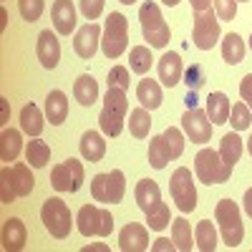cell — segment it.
Returning a JSON list of instances; mask_svg holds the SVG:
<instances>
[{
  "label": "cell",
  "mask_w": 252,
  "mask_h": 252,
  "mask_svg": "<svg viewBox=\"0 0 252 252\" xmlns=\"http://www.w3.org/2000/svg\"><path fill=\"white\" fill-rule=\"evenodd\" d=\"M126 111H129V98L124 89H109L103 96V109L98 116V126L106 136H119L124 131Z\"/></svg>",
  "instance_id": "cell-1"
},
{
  "label": "cell",
  "mask_w": 252,
  "mask_h": 252,
  "mask_svg": "<svg viewBox=\"0 0 252 252\" xmlns=\"http://www.w3.org/2000/svg\"><path fill=\"white\" fill-rule=\"evenodd\" d=\"M139 20H141V33H144V40L149 43L152 48H166L172 38V31L166 26V20L159 10V5L154 0H146L139 10Z\"/></svg>",
  "instance_id": "cell-2"
},
{
  "label": "cell",
  "mask_w": 252,
  "mask_h": 252,
  "mask_svg": "<svg viewBox=\"0 0 252 252\" xmlns=\"http://www.w3.org/2000/svg\"><path fill=\"white\" fill-rule=\"evenodd\" d=\"M215 220H217V227H220L222 242H224L229 250L237 247V245L242 242V237H245L240 207H237L232 199H220L217 207H215Z\"/></svg>",
  "instance_id": "cell-3"
},
{
  "label": "cell",
  "mask_w": 252,
  "mask_h": 252,
  "mask_svg": "<svg viewBox=\"0 0 252 252\" xmlns=\"http://www.w3.org/2000/svg\"><path fill=\"white\" fill-rule=\"evenodd\" d=\"M40 220H43V227L51 232V237H56V240H66L71 235L73 217H71L68 204L61 197H48L43 202V207H40Z\"/></svg>",
  "instance_id": "cell-4"
},
{
  "label": "cell",
  "mask_w": 252,
  "mask_h": 252,
  "mask_svg": "<svg viewBox=\"0 0 252 252\" xmlns=\"http://www.w3.org/2000/svg\"><path fill=\"white\" fill-rule=\"evenodd\" d=\"M126 46H129V20L121 13H111L103 23V35H101V51L109 61L119 58Z\"/></svg>",
  "instance_id": "cell-5"
},
{
  "label": "cell",
  "mask_w": 252,
  "mask_h": 252,
  "mask_svg": "<svg viewBox=\"0 0 252 252\" xmlns=\"http://www.w3.org/2000/svg\"><path fill=\"white\" fill-rule=\"evenodd\" d=\"M76 227L83 237H109L114 229V217L109 209L96 207V204H83L76 215Z\"/></svg>",
  "instance_id": "cell-6"
},
{
  "label": "cell",
  "mask_w": 252,
  "mask_h": 252,
  "mask_svg": "<svg viewBox=\"0 0 252 252\" xmlns=\"http://www.w3.org/2000/svg\"><path fill=\"white\" fill-rule=\"evenodd\" d=\"M194 174L202 184H224L232 174V166H227L220 157V152L215 149H202L194 157Z\"/></svg>",
  "instance_id": "cell-7"
},
{
  "label": "cell",
  "mask_w": 252,
  "mask_h": 252,
  "mask_svg": "<svg viewBox=\"0 0 252 252\" xmlns=\"http://www.w3.org/2000/svg\"><path fill=\"white\" fill-rule=\"evenodd\" d=\"M126 192V177L121 169H114L109 174H96L91 179V197L101 204H119Z\"/></svg>",
  "instance_id": "cell-8"
},
{
  "label": "cell",
  "mask_w": 252,
  "mask_h": 252,
  "mask_svg": "<svg viewBox=\"0 0 252 252\" xmlns=\"http://www.w3.org/2000/svg\"><path fill=\"white\" fill-rule=\"evenodd\" d=\"M169 192L174 204L182 209V212H194L197 209V189H194V177L187 166H179V169L172 174L169 179Z\"/></svg>",
  "instance_id": "cell-9"
},
{
  "label": "cell",
  "mask_w": 252,
  "mask_h": 252,
  "mask_svg": "<svg viewBox=\"0 0 252 252\" xmlns=\"http://www.w3.org/2000/svg\"><path fill=\"white\" fill-rule=\"evenodd\" d=\"M220 23L215 8L194 13V26H192V40L199 51H212L215 43L220 40Z\"/></svg>",
  "instance_id": "cell-10"
},
{
  "label": "cell",
  "mask_w": 252,
  "mask_h": 252,
  "mask_svg": "<svg viewBox=\"0 0 252 252\" xmlns=\"http://www.w3.org/2000/svg\"><path fill=\"white\" fill-rule=\"evenodd\" d=\"M83 177H86V172H83V164L78 159H66L56 164L51 169V184L56 192H78V189L83 187Z\"/></svg>",
  "instance_id": "cell-11"
},
{
  "label": "cell",
  "mask_w": 252,
  "mask_h": 252,
  "mask_svg": "<svg viewBox=\"0 0 252 252\" xmlns=\"http://www.w3.org/2000/svg\"><path fill=\"white\" fill-rule=\"evenodd\" d=\"M182 129L184 134L192 139L194 144H207L212 141V121H209L207 111L202 109H187L184 116H182Z\"/></svg>",
  "instance_id": "cell-12"
},
{
  "label": "cell",
  "mask_w": 252,
  "mask_h": 252,
  "mask_svg": "<svg viewBox=\"0 0 252 252\" xmlns=\"http://www.w3.org/2000/svg\"><path fill=\"white\" fill-rule=\"evenodd\" d=\"M101 26L98 23H86L83 28H78L76 31V38H73V51H76V56L78 58H83V61H91L94 56H96V51H98V46H101Z\"/></svg>",
  "instance_id": "cell-13"
},
{
  "label": "cell",
  "mask_w": 252,
  "mask_h": 252,
  "mask_svg": "<svg viewBox=\"0 0 252 252\" xmlns=\"http://www.w3.org/2000/svg\"><path fill=\"white\" fill-rule=\"evenodd\" d=\"M35 56L40 61V66L53 71L61 61V43L53 31H40L38 33V43H35Z\"/></svg>",
  "instance_id": "cell-14"
},
{
  "label": "cell",
  "mask_w": 252,
  "mask_h": 252,
  "mask_svg": "<svg viewBox=\"0 0 252 252\" xmlns=\"http://www.w3.org/2000/svg\"><path fill=\"white\" fill-rule=\"evenodd\" d=\"M26 240H28V229H26L23 220L8 217L3 222V229H0V242H3V250L5 252H20L26 247Z\"/></svg>",
  "instance_id": "cell-15"
},
{
  "label": "cell",
  "mask_w": 252,
  "mask_h": 252,
  "mask_svg": "<svg viewBox=\"0 0 252 252\" xmlns=\"http://www.w3.org/2000/svg\"><path fill=\"white\" fill-rule=\"evenodd\" d=\"M157 73H159V81L164 83V86L174 89L177 83L184 78V63H182V56L174 53V51H166L159 63H157Z\"/></svg>",
  "instance_id": "cell-16"
},
{
  "label": "cell",
  "mask_w": 252,
  "mask_h": 252,
  "mask_svg": "<svg viewBox=\"0 0 252 252\" xmlns=\"http://www.w3.org/2000/svg\"><path fill=\"white\" fill-rule=\"evenodd\" d=\"M119 247L124 252H144L149 250V232L139 222H129L119 232Z\"/></svg>",
  "instance_id": "cell-17"
},
{
  "label": "cell",
  "mask_w": 252,
  "mask_h": 252,
  "mask_svg": "<svg viewBox=\"0 0 252 252\" xmlns=\"http://www.w3.org/2000/svg\"><path fill=\"white\" fill-rule=\"evenodd\" d=\"M51 18L58 35H71L76 31V5L71 0H56L51 8Z\"/></svg>",
  "instance_id": "cell-18"
},
{
  "label": "cell",
  "mask_w": 252,
  "mask_h": 252,
  "mask_svg": "<svg viewBox=\"0 0 252 252\" xmlns=\"http://www.w3.org/2000/svg\"><path fill=\"white\" fill-rule=\"evenodd\" d=\"M43 126H46V114L40 111L35 103H26L20 109V129L28 136H40L43 134Z\"/></svg>",
  "instance_id": "cell-19"
},
{
  "label": "cell",
  "mask_w": 252,
  "mask_h": 252,
  "mask_svg": "<svg viewBox=\"0 0 252 252\" xmlns=\"http://www.w3.org/2000/svg\"><path fill=\"white\" fill-rule=\"evenodd\" d=\"M73 98L81 106H94L98 101V83L91 73H81L73 83Z\"/></svg>",
  "instance_id": "cell-20"
},
{
  "label": "cell",
  "mask_w": 252,
  "mask_h": 252,
  "mask_svg": "<svg viewBox=\"0 0 252 252\" xmlns=\"http://www.w3.org/2000/svg\"><path fill=\"white\" fill-rule=\"evenodd\" d=\"M78 149H81V157L96 164L103 159V154H106V141H103V136L98 131H86L81 136V144H78Z\"/></svg>",
  "instance_id": "cell-21"
},
{
  "label": "cell",
  "mask_w": 252,
  "mask_h": 252,
  "mask_svg": "<svg viewBox=\"0 0 252 252\" xmlns=\"http://www.w3.org/2000/svg\"><path fill=\"white\" fill-rule=\"evenodd\" d=\"M46 119L53 124V126H61L63 121L68 119V98L63 91H51L46 96Z\"/></svg>",
  "instance_id": "cell-22"
},
{
  "label": "cell",
  "mask_w": 252,
  "mask_h": 252,
  "mask_svg": "<svg viewBox=\"0 0 252 252\" xmlns=\"http://www.w3.org/2000/svg\"><path fill=\"white\" fill-rule=\"evenodd\" d=\"M229 111H232V103H229L227 94L215 91L207 96V116L212 124H227L229 121Z\"/></svg>",
  "instance_id": "cell-23"
},
{
  "label": "cell",
  "mask_w": 252,
  "mask_h": 252,
  "mask_svg": "<svg viewBox=\"0 0 252 252\" xmlns=\"http://www.w3.org/2000/svg\"><path fill=\"white\" fill-rule=\"evenodd\" d=\"M136 98L144 109H159L161 106V86H159V81H152V78H141L139 81V86H136Z\"/></svg>",
  "instance_id": "cell-24"
},
{
  "label": "cell",
  "mask_w": 252,
  "mask_h": 252,
  "mask_svg": "<svg viewBox=\"0 0 252 252\" xmlns=\"http://www.w3.org/2000/svg\"><path fill=\"white\" fill-rule=\"evenodd\" d=\"M134 197H136V204L141 212H149V209L161 199V189L154 179H141L134 189Z\"/></svg>",
  "instance_id": "cell-25"
},
{
  "label": "cell",
  "mask_w": 252,
  "mask_h": 252,
  "mask_svg": "<svg viewBox=\"0 0 252 252\" xmlns=\"http://www.w3.org/2000/svg\"><path fill=\"white\" fill-rule=\"evenodd\" d=\"M10 179H13V187H15L18 197H28L33 192V187H35V177H33L28 164H13L10 166Z\"/></svg>",
  "instance_id": "cell-26"
},
{
  "label": "cell",
  "mask_w": 252,
  "mask_h": 252,
  "mask_svg": "<svg viewBox=\"0 0 252 252\" xmlns=\"http://www.w3.org/2000/svg\"><path fill=\"white\" fill-rule=\"evenodd\" d=\"M194 235H192V224H189L184 217H177L172 220V242L179 252H192V247H197L194 242Z\"/></svg>",
  "instance_id": "cell-27"
},
{
  "label": "cell",
  "mask_w": 252,
  "mask_h": 252,
  "mask_svg": "<svg viewBox=\"0 0 252 252\" xmlns=\"http://www.w3.org/2000/svg\"><path fill=\"white\" fill-rule=\"evenodd\" d=\"M20 149H23V136L15 129H3L0 134V159L3 161H15Z\"/></svg>",
  "instance_id": "cell-28"
},
{
  "label": "cell",
  "mask_w": 252,
  "mask_h": 252,
  "mask_svg": "<svg viewBox=\"0 0 252 252\" xmlns=\"http://www.w3.org/2000/svg\"><path fill=\"white\" fill-rule=\"evenodd\" d=\"M220 157H222V161L227 166H235L240 161V157H242V139H240L237 131H229V134L222 136V141H220Z\"/></svg>",
  "instance_id": "cell-29"
},
{
  "label": "cell",
  "mask_w": 252,
  "mask_h": 252,
  "mask_svg": "<svg viewBox=\"0 0 252 252\" xmlns=\"http://www.w3.org/2000/svg\"><path fill=\"white\" fill-rule=\"evenodd\" d=\"M194 245L202 252H215L217 250V227L209 220H202L194 227Z\"/></svg>",
  "instance_id": "cell-30"
},
{
  "label": "cell",
  "mask_w": 252,
  "mask_h": 252,
  "mask_svg": "<svg viewBox=\"0 0 252 252\" xmlns=\"http://www.w3.org/2000/svg\"><path fill=\"white\" fill-rule=\"evenodd\" d=\"M222 58L229 66H237V63L245 58V40L237 33H227L222 40Z\"/></svg>",
  "instance_id": "cell-31"
},
{
  "label": "cell",
  "mask_w": 252,
  "mask_h": 252,
  "mask_svg": "<svg viewBox=\"0 0 252 252\" xmlns=\"http://www.w3.org/2000/svg\"><path fill=\"white\" fill-rule=\"evenodd\" d=\"M26 159L31 161L33 169H43L51 159V146L46 141H40L38 136H33V141L26 144Z\"/></svg>",
  "instance_id": "cell-32"
},
{
  "label": "cell",
  "mask_w": 252,
  "mask_h": 252,
  "mask_svg": "<svg viewBox=\"0 0 252 252\" xmlns=\"http://www.w3.org/2000/svg\"><path fill=\"white\" fill-rule=\"evenodd\" d=\"M169 161H172V152H169V146H166L164 134L152 136V141H149V164L154 166V169H164Z\"/></svg>",
  "instance_id": "cell-33"
},
{
  "label": "cell",
  "mask_w": 252,
  "mask_h": 252,
  "mask_svg": "<svg viewBox=\"0 0 252 252\" xmlns=\"http://www.w3.org/2000/svg\"><path fill=\"white\" fill-rule=\"evenodd\" d=\"M129 131L134 139H146L152 131V116H149V109H134L131 111V119H129Z\"/></svg>",
  "instance_id": "cell-34"
},
{
  "label": "cell",
  "mask_w": 252,
  "mask_h": 252,
  "mask_svg": "<svg viewBox=\"0 0 252 252\" xmlns=\"http://www.w3.org/2000/svg\"><path fill=\"white\" fill-rule=\"evenodd\" d=\"M172 222V212H169V204L166 202H157L149 212H146V224H149V229H154V232H161V229Z\"/></svg>",
  "instance_id": "cell-35"
},
{
  "label": "cell",
  "mask_w": 252,
  "mask_h": 252,
  "mask_svg": "<svg viewBox=\"0 0 252 252\" xmlns=\"http://www.w3.org/2000/svg\"><path fill=\"white\" fill-rule=\"evenodd\" d=\"M129 61H131V71L144 76L146 71H152V48L149 46H134L131 53H129Z\"/></svg>",
  "instance_id": "cell-36"
},
{
  "label": "cell",
  "mask_w": 252,
  "mask_h": 252,
  "mask_svg": "<svg viewBox=\"0 0 252 252\" xmlns=\"http://www.w3.org/2000/svg\"><path fill=\"white\" fill-rule=\"evenodd\" d=\"M227 124H232L235 131H245V129H250V126H252V111H250V106H247L245 101H240V103H235V106H232Z\"/></svg>",
  "instance_id": "cell-37"
},
{
  "label": "cell",
  "mask_w": 252,
  "mask_h": 252,
  "mask_svg": "<svg viewBox=\"0 0 252 252\" xmlns=\"http://www.w3.org/2000/svg\"><path fill=\"white\" fill-rule=\"evenodd\" d=\"M43 5H46L43 0H18V10L28 23H35V20L43 15Z\"/></svg>",
  "instance_id": "cell-38"
},
{
  "label": "cell",
  "mask_w": 252,
  "mask_h": 252,
  "mask_svg": "<svg viewBox=\"0 0 252 252\" xmlns=\"http://www.w3.org/2000/svg\"><path fill=\"white\" fill-rule=\"evenodd\" d=\"M15 187H13V179H10V166H3L0 169V202L3 204H13L15 202Z\"/></svg>",
  "instance_id": "cell-39"
},
{
  "label": "cell",
  "mask_w": 252,
  "mask_h": 252,
  "mask_svg": "<svg viewBox=\"0 0 252 252\" xmlns=\"http://www.w3.org/2000/svg\"><path fill=\"white\" fill-rule=\"evenodd\" d=\"M164 139H166V146H169V152H172V159H179L182 152H184V131L169 126V129L164 131Z\"/></svg>",
  "instance_id": "cell-40"
},
{
  "label": "cell",
  "mask_w": 252,
  "mask_h": 252,
  "mask_svg": "<svg viewBox=\"0 0 252 252\" xmlns=\"http://www.w3.org/2000/svg\"><path fill=\"white\" fill-rule=\"evenodd\" d=\"M131 86V78H129V68H124V66H114L109 71V89H124V91H129Z\"/></svg>",
  "instance_id": "cell-41"
},
{
  "label": "cell",
  "mask_w": 252,
  "mask_h": 252,
  "mask_svg": "<svg viewBox=\"0 0 252 252\" xmlns=\"http://www.w3.org/2000/svg\"><path fill=\"white\" fill-rule=\"evenodd\" d=\"M215 3V13L220 20H229L232 23L237 15V0H212Z\"/></svg>",
  "instance_id": "cell-42"
},
{
  "label": "cell",
  "mask_w": 252,
  "mask_h": 252,
  "mask_svg": "<svg viewBox=\"0 0 252 252\" xmlns=\"http://www.w3.org/2000/svg\"><path fill=\"white\" fill-rule=\"evenodd\" d=\"M184 83L189 86V91H197L202 83H204V71H202L199 63H192V66L184 71Z\"/></svg>",
  "instance_id": "cell-43"
},
{
  "label": "cell",
  "mask_w": 252,
  "mask_h": 252,
  "mask_svg": "<svg viewBox=\"0 0 252 252\" xmlns=\"http://www.w3.org/2000/svg\"><path fill=\"white\" fill-rule=\"evenodd\" d=\"M103 3H106V0H78V8H81L86 20H96L103 13Z\"/></svg>",
  "instance_id": "cell-44"
},
{
  "label": "cell",
  "mask_w": 252,
  "mask_h": 252,
  "mask_svg": "<svg viewBox=\"0 0 252 252\" xmlns=\"http://www.w3.org/2000/svg\"><path fill=\"white\" fill-rule=\"evenodd\" d=\"M240 96L245 98L247 106L252 103V73H247V76L242 78V83H240Z\"/></svg>",
  "instance_id": "cell-45"
},
{
  "label": "cell",
  "mask_w": 252,
  "mask_h": 252,
  "mask_svg": "<svg viewBox=\"0 0 252 252\" xmlns=\"http://www.w3.org/2000/svg\"><path fill=\"white\" fill-rule=\"evenodd\" d=\"M152 250H154V252H172V250H177V247H174V242H172V240L161 237V240H157V242L152 245Z\"/></svg>",
  "instance_id": "cell-46"
},
{
  "label": "cell",
  "mask_w": 252,
  "mask_h": 252,
  "mask_svg": "<svg viewBox=\"0 0 252 252\" xmlns=\"http://www.w3.org/2000/svg\"><path fill=\"white\" fill-rule=\"evenodd\" d=\"M242 209H245V215L247 217H252V187L245 192V197H242Z\"/></svg>",
  "instance_id": "cell-47"
},
{
  "label": "cell",
  "mask_w": 252,
  "mask_h": 252,
  "mask_svg": "<svg viewBox=\"0 0 252 252\" xmlns=\"http://www.w3.org/2000/svg\"><path fill=\"white\" fill-rule=\"evenodd\" d=\"M189 3H192V10L194 13H202V10L212 8V0H189Z\"/></svg>",
  "instance_id": "cell-48"
},
{
  "label": "cell",
  "mask_w": 252,
  "mask_h": 252,
  "mask_svg": "<svg viewBox=\"0 0 252 252\" xmlns=\"http://www.w3.org/2000/svg\"><path fill=\"white\" fill-rule=\"evenodd\" d=\"M94 250H96V252H106L109 247H106V245H101V242H96V245H86V247H83V252H94Z\"/></svg>",
  "instance_id": "cell-49"
},
{
  "label": "cell",
  "mask_w": 252,
  "mask_h": 252,
  "mask_svg": "<svg viewBox=\"0 0 252 252\" xmlns=\"http://www.w3.org/2000/svg\"><path fill=\"white\" fill-rule=\"evenodd\" d=\"M187 106H189V109H194V106H197V94H194V91H189V94H187Z\"/></svg>",
  "instance_id": "cell-50"
},
{
  "label": "cell",
  "mask_w": 252,
  "mask_h": 252,
  "mask_svg": "<svg viewBox=\"0 0 252 252\" xmlns=\"http://www.w3.org/2000/svg\"><path fill=\"white\" fill-rule=\"evenodd\" d=\"M5 26H8V13L5 8H0V31H5Z\"/></svg>",
  "instance_id": "cell-51"
},
{
  "label": "cell",
  "mask_w": 252,
  "mask_h": 252,
  "mask_svg": "<svg viewBox=\"0 0 252 252\" xmlns=\"http://www.w3.org/2000/svg\"><path fill=\"white\" fill-rule=\"evenodd\" d=\"M5 119H8V101L3 98V121H0V124H5Z\"/></svg>",
  "instance_id": "cell-52"
},
{
  "label": "cell",
  "mask_w": 252,
  "mask_h": 252,
  "mask_svg": "<svg viewBox=\"0 0 252 252\" xmlns=\"http://www.w3.org/2000/svg\"><path fill=\"white\" fill-rule=\"evenodd\" d=\"M161 3H164V5H169V8H174V5L179 3V0H161Z\"/></svg>",
  "instance_id": "cell-53"
},
{
  "label": "cell",
  "mask_w": 252,
  "mask_h": 252,
  "mask_svg": "<svg viewBox=\"0 0 252 252\" xmlns=\"http://www.w3.org/2000/svg\"><path fill=\"white\" fill-rule=\"evenodd\" d=\"M247 149H250V157H252V134H250V139H247Z\"/></svg>",
  "instance_id": "cell-54"
},
{
  "label": "cell",
  "mask_w": 252,
  "mask_h": 252,
  "mask_svg": "<svg viewBox=\"0 0 252 252\" xmlns=\"http://www.w3.org/2000/svg\"><path fill=\"white\" fill-rule=\"evenodd\" d=\"M119 3H124V5H131V3H136V0H119Z\"/></svg>",
  "instance_id": "cell-55"
},
{
  "label": "cell",
  "mask_w": 252,
  "mask_h": 252,
  "mask_svg": "<svg viewBox=\"0 0 252 252\" xmlns=\"http://www.w3.org/2000/svg\"><path fill=\"white\" fill-rule=\"evenodd\" d=\"M250 48H252V35H250Z\"/></svg>",
  "instance_id": "cell-56"
},
{
  "label": "cell",
  "mask_w": 252,
  "mask_h": 252,
  "mask_svg": "<svg viewBox=\"0 0 252 252\" xmlns=\"http://www.w3.org/2000/svg\"><path fill=\"white\" fill-rule=\"evenodd\" d=\"M237 3H247V0H237Z\"/></svg>",
  "instance_id": "cell-57"
},
{
  "label": "cell",
  "mask_w": 252,
  "mask_h": 252,
  "mask_svg": "<svg viewBox=\"0 0 252 252\" xmlns=\"http://www.w3.org/2000/svg\"><path fill=\"white\" fill-rule=\"evenodd\" d=\"M250 111H252V103H250Z\"/></svg>",
  "instance_id": "cell-58"
}]
</instances>
